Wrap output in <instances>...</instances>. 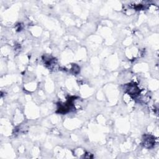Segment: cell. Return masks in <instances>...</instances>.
<instances>
[{"label": "cell", "instance_id": "6da1fadb", "mask_svg": "<svg viewBox=\"0 0 159 159\" xmlns=\"http://www.w3.org/2000/svg\"><path fill=\"white\" fill-rule=\"evenodd\" d=\"M127 92L129 94L133 97L137 96L139 94V89L137 87V86L135 84H129L127 85V89H126Z\"/></svg>", "mask_w": 159, "mask_h": 159}, {"label": "cell", "instance_id": "7a4b0ae2", "mask_svg": "<svg viewBox=\"0 0 159 159\" xmlns=\"http://www.w3.org/2000/svg\"><path fill=\"white\" fill-rule=\"evenodd\" d=\"M143 140V145L147 148H151L155 143L154 138L151 135H145Z\"/></svg>", "mask_w": 159, "mask_h": 159}]
</instances>
